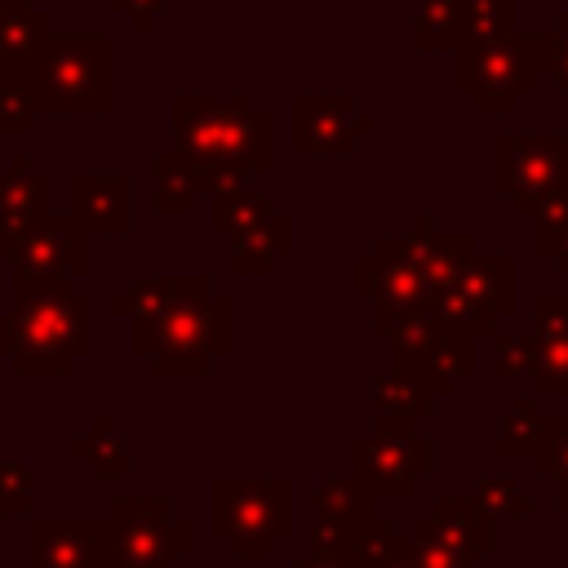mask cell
<instances>
[{
  "mask_svg": "<svg viewBox=\"0 0 568 568\" xmlns=\"http://www.w3.org/2000/svg\"><path fill=\"white\" fill-rule=\"evenodd\" d=\"M89 320L93 302L71 284H53L0 315V359L13 377H62L89 355Z\"/></svg>",
  "mask_w": 568,
  "mask_h": 568,
  "instance_id": "obj_2",
  "label": "cell"
},
{
  "mask_svg": "<svg viewBox=\"0 0 568 568\" xmlns=\"http://www.w3.org/2000/svg\"><path fill=\"white\" fill-rule=\"evenodd\" d=\"M111 524L98 515L27 519V568H106Z\"/></svg>",
  "mask_w": 568,
  "mask_h": 568,
  "instance_id": "obj_16",
  "label": "cell"
},
{
  "mask_svg": "<svg viewBox=\"0 0 568 568\" xmlns=\"http://www.w3.org/2000/svg\"><path fill=\"white\" fill-rule=\"evenodd\" d=\"M351 288L359 297H373V333L395 337L408 320L426 315V284L413 271V262L399 248V235H377L373 248H364L351 262Z\"/></svg>",
  "mask_w": 568,
  "mask_h": 568,
  "instance_id": "obj_12",
  "label": "cell"
},
{
  "mask_svg": "<svg viewBox=\"0 0 568 568\" xmlns=\"http://www.w3.org/2000/svg\"><path fill=\"white\" fill-rule=\"evenodd\" d=\"M31 466L22 457H4L0 462V519H31Z\"/></svg>",
  "mask_w": 568,
  "mask_h": 568,
  "instance_id": "obj_33",
  "label": "cell"
},
{
  "mask_svg": "<svg viewBox=\"0 0 568 568\" xmlns=\"http://www.w3.org/2000/svg\"><path fill=\"white\" fill-rule=\"evenodd\" d=\"M36 89L31 84H0V138H22L36 124Z\"/></svg>",
  "mask_w": 568,
  "mask_h": 568,
  "instance_id": "obj_36",
  "label": "cell"
},
{
  "mask_svg": "<svg viewBox=\"0 0 568 568\" xmlns=\"http://www.w3.org/2000/svg\"><path fill=\"white\" fill-rule=\"evenodd\" d=\"M537 439H541V413H537V395L528 390L506 408V417L493 435V453L497 457H532Z\"/></svg>",
  "mask_w": 568,
  "mask_h": 568,
  "instance_id": "obj_29",
  "label": "cell"
},
{
  "mask_svg": "<svg viewBox=\"0 0 568 568\" xmlns=\"http://www.w3.org/2000/svg\"><path fill=\"white\" fill-rule=\"evenodd\" d=\"M67 453L80 457L93 479H129V475H133L129 444H124V435L115 430V422H111L106 413H93L89 426L67 439Z\"/></svg>",
  "mask_w": 568,
  "mask_h": 568,
  "instance_id": "obj_23",
  "label": "cell"
},
{
  "mask_svg": "<svg viewBox=\"0 0 568 568\" xmlns=\"http://www.w3.org/2000/svg\"><path fill=\"white\" fill-rule=\"evenodd\" d=\"M231 333L235 302L209 288L204 297H191L178 311H169L146 355V368L155 377H204L222 355H231Z\"/></svg>",
  "mask_w": 568,
  "mask_h": 568,
  "instance_id": "obj_6",
  "label": "cell"
},
{
  "mask_svg": "<svg viewBox=\"0 0 568 568\" xmlns=\"http://www.w3.org/2000/svg\"><path fill=\"white\" fill-rule=\"evenodd\" d=\"M89 271H93V235L80 231L71 213H49L9 253V297L13 306H22L27 297L53 284L84 280Z\"/></svg>",
  "mask_w": 568,
  "mask_h": 568,
  "instance_id": "obj_9",
  "label": "cell"
},
{
  "mask_svg": "<svg viewBox=\"0 0 568 568\" xmlns=\"http://www.w3.org/2000/svg\"><path fill=\"white\" fill-rule=\"evenodd\" d=\"M532 470L541 479L568 484V417H541V439L532 453Z\"/></svg>",
  "mask_w": 568,
  "mask_h": 568,
  "instance_id": "obj_32",
  "label": "cell"
},
{
  "mask_svg": "<svg viewBox=\"0 0 568 568\" xmlns=\"http://www.w3.org/2000/svg\"><path fill=\"white\" fill-rule=\"evenodd\" d=\"M422 541H439L466 559H493L497 555V524L470 501V497H439L426 515L413 519V532Z\"/></svg>",
  "mask_w": 568,
  "mask_h": 568,
  "instance_id": "obj_19",
  "label": "cell"
},
{
  "mask_svg": "<svg viewBox=\"0 0 568 568\" xmlns=\"http://www.w3.org/2000/svg\"><path fill=\"white\" fill-rule=\"evenodd\" d=\"M515 0H457V44H493L515 36Z\"/></svg>",
  "mask_w": 568,
  "mask_h": 568,
  "instance_id": "obj_27",
  "label": "cell"
},
{
  "mask_svg": "<svg viewBox=\"0 0 568 568\" xmlns=\"http://www.w3.org/2000/svg\"><path fill=\"white\" fill-rule=\"evenodd\" d=\"M169 138L173 155L204 164L226 178H262L275 169V124L253 98H209V93H173L169 102Z\"/></svg>",
  "mask_w": 568,
  "mask_h": 568,
  "instance_id": "obj_1",
  "label": "cell"
},
{
  "mask_svg": "<svg viewBox=\"0 0 568 568\" xmlns=\"http://www.w3.org/2000/svg\"><path fill=\"white\" fill-rule=\"evenodd\" d=\"M555 510L559 519H568V484H555Z\"/></svg>",
  "mask_w": 568,
  "mask_h": 568,
  "instance_id": "obj_45",
  "label": "cell"
},
{
  "mask_svg": "<svg viewBox=\"0 0 568 568\" xmlns=\"http://www.w3.org/2000/svg\"><path fill=\"white\" fill-rule=\"evenodd\" d=\"M373 568H413V541L404 537V541H399V550H395V555H386V559H382V564H373Z\"/></svg>",
  "mask_w": 568,
  "mask_h": 568,
  "instance_id": "obj_43",
  "label": "cell"
},
{
  "mask_svg": "<svg viewBox=\"0 0 568 568\" xmlns=\"http://www.w3.org/2000/svg\"><path fill=\"white\" fill-rule=\"evenodd\" d=\"M404 257L413 262V271L426 284V297L439 293L444 284H453V275L475 257V235L466 231H435V217L422 213L404 235H399Z\"/></svg>",
  "mask_w": 568,
  "mask_h": 568,
  "instance_id": "obj_21",
  "label": "cell"
},
{
  "mask_svg": "<svg viewBox=\"0 0 568 568\" xmlns=\"http://www.w3.org/2000/svg\"><path fill=\"white\" fill-rule=\"evenodd\" d=\"M311 506H315V519L359 528V524L373 515V493H368L355 475H328V479L315 484Z\"/></svg>",
  "mask_w": 568,
  "mask_h": 568,
  "instance_id": "obj_26",
  "label": "cell"
},
{
  "mask_svg": "<svg viewBox=\"0 0 568 568\" xmlns=\"http://www.w3.org/2000/svg\"><path fill=\"white\" fill-rule=\"evenodd\" d=\"M532 395H568V337H559V342H537Z\"/></svg>",
  "mask_w": 568,
  "mask_h": 568,
  "instance_id": "obj_35",
  "label": "cell"
},
{
  "mask_svg": "<svg viewBox=\"0 0 568 568\" xmlns=\"http://www.w3.org/2000/svg\"><path fill=\"white\" fill-rule=\"evenodd\" d=\"M390 342H395V368L417 377L435 399L453 395L457 382L475 373L479 333H470V328H453V324H435V320L417 315Z\"/></svg>",
  "mask_w": 568,
  "mask_h": 568,
  "instance_id": "obj_13",
  "label": "cell"
},
{
  "mask_svg": "<svg viewBox=\"0 0 568 568\" xmlns=\"http://www.w3.org/2000/svg\"><path fill=\"white\" fill-rule=\"evenodd\" d=\"M209 288H213V280L204 271H169V275H151V280H138V284L120 288L106 302V311L129 324V355L146 359L151 346H155L160 324L169 320V311H178L191 297H204Z\"/></svg>",
  "mask_w": 568,
  "mask_h": 568,
  "instance_id": "obj_15",
  "label": "cell"
},
{
  "mask_svg": "<svg viewBox=\"0 0 568 568\" xmlns=\"http://www.w3.org/2000/svg\"><path fill=\"white\" fill-rule=\"evenodd\" d=\"M470 501L497 524V519H532L537 506L532 497H524V488L510 475H479V484L470 488Z\"/></svg>",
  "mask_w": 568,
  "mask_h": 568,
  "instance_id": "obj_31",
  "label": "cell"
},
{
  "mask_svg": "<svg viewBox=\"0 0 568 568\" xmlns=\"http://www.w3.org/2000/svg\"><path fill=\"white\" fill-rule=\"evenodd\" d=\"M67 213L89 235L133 231V178L129 173H75L67 182Z\"/></svg>",
  "mask_w": 568,
  "mask_h": 568,
  "instance_id": "obj_17",
  "label": "cell"
},
{
  "mask_svg": "<svg viewBox=\"0 0 568 568\" xmlns=\"http://www.w3.org/2000/svg\"><path fill=\"white\" fill-rule=\"evenodd\" d=\"M106 9H111V13H124L133 36H146V31L155 27V18H160L164 0H106Z\"/></svg>",
  "mask_w": 568,
  "mask_h": 568,
  "instance_id": "obj_41",
  "label": "cell"
},
{
  "mask_svg": "<svg viewBox=\"0 0 568 568\" xmlns=\"http://www.w3.org/2000/svg\"><path fill=\"white\" fill-rule=\"evenodd\" d=\"M413 541V568H475V559L439 546V541H422V537H408Z\"/></svg>",
  "mask_w": 568,
  "mask_h": 568,
  "instance_id": "obj_40",
  "label": "cell"
},
{
  "mask_svg": "<svg viewBox=\"0 0 568 568\" xmlns=\"http://www.w3.org/2000/svg\"><path fill=\"white\" fill-rule=\"evenodd\" d=\"M288 568H359L351 555H297Z\"/></svg>",
  "mask_w": 568,
  "mask_h": 568,
  "instance_id": "obj_42",
  "label": "cell"
},
{
  "mask_svg": "<svg viewBox=\"0 0 568 568\" xmlns=\"http://www.w3.org/2000/svg\"><path fill=\"white\" fill-rule=\"evenodd\" d=\"M355 457V479L377 497L408 501L422 479L435 475V439L417 430L408 417H377L373 430L355 435L351 444Z\"/></svg>",
  "mask_w": 568,
  "mask_h": 568,
  "instance_id": "obj_8",
  "label": "cell"
},
{
  "mask_svg": "<svg viewBox=\"0 0 568 568\" xmlns=\"http://www.w3.org/2000/svg\"><path fill=\"white\" fill-rule=\"evenodd\" d=\"M568 186V133H497L493 138V191L528 213Z\"/></svg>",
  "mask_w": 568,
  "mask_h": 568,
  "instance_id": "obj_11",
  "label": "cell"
},
{
  "mask_svg": "<svg viewBox=\"0 0 568 568\" xmlns=\"http://www.w3.org/2000/svg\"><path fill=\"white\" fill-rule=\"evenodd\" d=\"M546 75V31H515L493 44L453 49V89L479 115H506Z\"/></svg>",
  "mask_w": 568,
  "mask_h": 568,
  "instance_id": "obj_5",
  "label": "cell"
},
{
  "mask_svg": "<svg viewBox=\"0 0 568 568\" xmlns=\"http://www.w3.org/2000/svg\"><path fill=\"white\" fill-rule=\"evenodd\" d=\"M568 235V186L546 195L537 209H532V248L541 257H550L559 248V240Z\"/></svg>",
  "mask_w": 568,
  "mask_h": 568,
  "instance_id": "obj_34",
  "label": "cell"
},
{
  "mask_svg": "<svg viewBox=\"0 0 568 568\" xmlns=\"http://www.w3.org/2000/svg\"><path fill=\"white\" fill-rule=\"evenodd\" d=\"M550 257H555V271H559V275H568V235L559 240V248H555Z\"/></svg>",
  "mask_w": 568,
  "mask_h": 568,
  "instance_id": "obj_44",
  "label": "cell"
},
{
  "mask_svg": "<svg viewBox=\"0 0 568 568\" xmlns=\"http://www.w3.org/2000/svg\"><path fill=\"white\" fill-rule=\"evenodd\" d=\"M40 115H106L111 111V36L49 31L36 62Z\"/></svg>",
  "mask_w": 568,
  "mask_h": 568,
  "instance_id": "obj_4",
  "label": "cell"
},
{
  "mask_svg": "<svg viewBox=\"0 0 568 568\" xmlns=\"http://www.w3.org/2000/svg\"><path fill=\"white\" fill-rule=\"evenodd\" d=\"M53 22L31 0H0V84H31Z\"/></svg>",
  "mask_w": 568,
  "mask_h": 568,
  "instance_id": "obj_22",
  "label": "cell"
},
{
  "mask_svg": "<svg viewBox=\"0 0 568 568\" xmlns=\"http://www.w3.org/2000/svg\"><path fill=\"white\" fill-rule=\"evenodd\" d=\"M209 528L235 559H271L293 537L288 475H217L209 484Z\"/></svg>",
  "mask_w": 568,
  "mask_h": 568,
  "instance_id": "obj_3",
  "label": "cell"
},
{
  "mask_svg": "<svg viewBox=\"0 0 568 568\" xmlns=\"http://www.w3.org/2000/svg\"><path fill=\"white\" fill-rule=\"evenodd\" d=\"M373 408H377V417H408V422H426L430 413H435V395L417 382V377H408V373H382V377H373Z\"/></svg>",
  "mask_w": 568,
  "mask_h": 568,
  "instance_id": "obj_28",
  "label": "cell"
},
{
  "mask_svg": "<svg viewBox=\"0 0 568 568\" xmlns=\"http://www.w3.org/2000/svg\"><path fill=\"white\" fill-rule=\"evenodd\" d=\"M532 337L537 342L568 337V293H537L532 297Z\"/></svg>",
  "mask_w": 568,
  "mask_h": 568,
  "instance_id": "obj_38",
  "label": "cell"
},
{
  "mask_svg": "<svg viewBox=\"0 0 568 568\" xmlns=\"http://www.w3.org/2000/svg\"><path fill=\"white\" fill-rule=\"evenodd\" d=\"M231 244H235V248H231V271L262 280V275L275 271L280 257L293 253V217H288V213H275L271 222H262V226L248 231V235H235Z\"/></svg>",
  "mask_w": 568,
  "mask_h": 568,
  "instance_id": "obj_24",
  "label": "cell"
},
{
  "mask_svg": "<svg viewBox=\"0 0 568 568\" xmlns=\"http://www.w3.org/2000/svg\"><path fill=\"white\" fill-rule=\"evenodd\" d=\"M457 44V0H413V49L453 53Z\"/></svg>",
  "mask_w": 568,
  "mask_h": 568,
  "instance_id": "obj_30",
  "label": "cell"
},
{
  "mask_svg": "<svg viewBox=\"0 0 568 568\" xmlns=\"http://www.w3.org/2000/svg\"><path fill=\"white\" fill-rule=\"evenodd\" d=\"M151 213L155 217H182L191 213L200 200L217 195V191H231V186H244V178H226V173H213L204 164H191L173 151H155L151 155Z\"/></svg>",
  "mask_w": 568,
  "mask_h": 568,
  "instance_id": "obj_20",
  "label": "cell"
},
{
  "mask_svg": "<svg viewBox=\"0 0 568 568\" xmlns=\"http://www.w3.org/2000/svg\"><path fill=\"white\" fill-rule=\"evenodd\" d=\"M493 373L497 377H519V373H532L537 364V337L524 333V337H506V333H493Z\"/></svg>",
  "mask_w": 568,
  "mask_h": 568,
  "instance_id": "obj_37",
  "label": "cell"
},
{
  "mask_svg": "<svg viewBox=\"0 0 568 568\" xmlns=\"http://www.w3.org/2000/svg\"><path fill=\"white\" fill-rule=\"evenodd\" d=\"M106 524V568H178L195 555V524L169 497H115Z\"/></svg>",
  "mask_w": 568,
  "mask_h": 568,
  "instance_id": "obj_7",
  "label": "cell"
},
{
  "mask_svg": "<svg viewBox=\"0 0 568 568\" xmlns=\"http://www.w3.org/2000/svg\"><path fill=\"white\" fill-rule=\"evenodd\" d=\"M53 213V182L31 169L27 151L9 155V169L0 173V257L18 248V240Z\"/></svg>",
  "mask_w": 568,
  "mask_h": 568,
  "instance_id": "obj_18",
  "label": "cell"
},
{
  "mask_svg": "<svg viewBox=\"0 0 568 568\" xmlns=\"http://www.w3.org/2000/svg\"><path fill=\"white\" fill-rule=\"evenodd\" d=\"M515 311V257L506 253H475L453 284L426 297V320L470 328V333H497V320Z\"/></svg>",
  "mask_w": 568,
  "mask_h": 568,
  "instance_id": "obj_10",
  "label": "cell"
},
{
  "mask_svg": "<svg viewBox=\"0 0 568 568\" xmlns=\"http://www.w3.org/2000/svg\"><path fill=\"white\" fill-rule=\"evenodd\" d=\"M275 213H280V209H275V200H271L266 191H248V182H244V186H231V191L209 195V226H213L217 235H226V240L257 231V226H262V222H271Z\"/></svg>",
  "mask_w": 568,
  "mask_h": 568,
  "instance_id": "obj_25",
  "label": "cell"
},
{
  "mask_svg": "<svg viewBox=\"0 0 568 568\" xmlns=\"http://www.w3.org/2000/svg\"><path fill=\"white\" fill-rule=\"evenodd\" d=\"M546 75L555 89H568V9H559L546 27Z\"/></svg>",
  "mask_w": 568,
  "mask_h": 568,
  "instance_id": "obj_39",
  "label": "cell"
},
{
  "mask_svg": "<svg viewBox=\"0 0 568 568\" xmlns=\"http://www.w3.org/2000/svg\"><path fill=\"white\" fill-rule=\"evenodd\" d=\"M377 120L346 93H293L288 98V146L293 155H346L368 138Z\"/></svg>",
  "mask_w": 568,
  "mask_h": 568,
  "instance_id": "obj_14",
  "label": "cell"
}]
</instances>
